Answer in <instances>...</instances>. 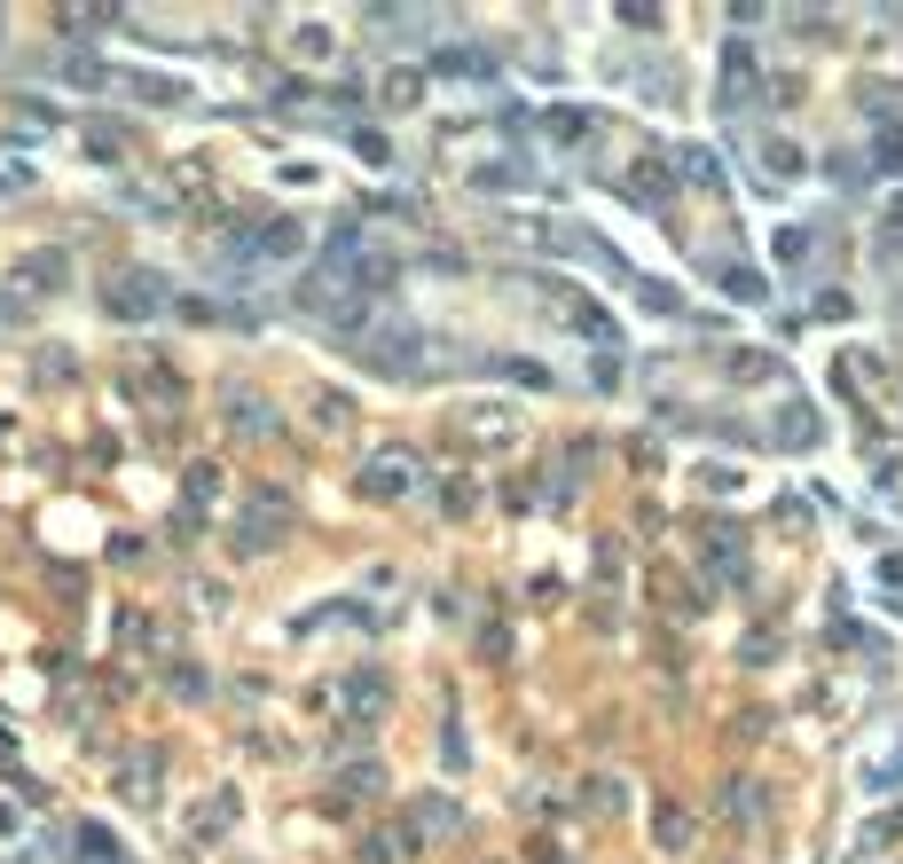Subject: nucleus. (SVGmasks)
<instances>
[{
	"instance_id": "f03ea898",
	"label": "nucleus",
	"mask_w": 903,
	"mask_h": 864,
	"mask_svg": "<svg viewBox=\"0 0 903 864\" xmlns=\"http://www.w3.org/2000/svg\"><path fill=\"white\" fill-rule=\"evenodd\" d=\"M880 165H887V173H903V134H887V142H880Z\"/></svg>"
},
{
	"instance_id": "f257e3e1",
	"label": "nucleus",
	"mask_w": 903,
	"mask_h": 864,
	"mask_svg": "<svg viewBox=\"0 0 903 864\" xmlns=\"http://www.w3.org/2000/svg\"><path fill=\"white\" fill-rule=\"evenodd\" d=\"M103 307H111V315H126V322H142V315H157V307H165V291H157L150 276H126V284H111V291H103Z\"/></svg>"
}]
</instances>
